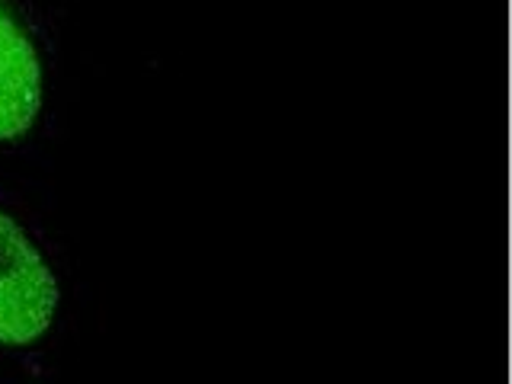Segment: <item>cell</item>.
Segmentation results:
<instances>
[{"mask_svg": "<svg viewBox=\"0 0 512 384\" xmlns=\"http://www.w3.org/2000/svg\"><path fill=\"white\" fill-rule=\"evenodd\" d=\"M61 285L45 250L0 205V346H36L55 327Z\"/></svg>", "mask_w": 512, "mask_h": 384, "instance_id": "1", "label": "cell"}, {"mask_svg": "<svg viewBox=\"0 0 512 384\" xmlns=\"http://www.w3.org/2000/svg\"><path fill=\"white\" fill-rule=\"evenodd\" d=\"M45 100V71L36 36L7 0H0V144L36 128Z\"/></svg>", "mask_w": 512, "mask_h": 384, "instance_id": "2", "label": "cell"}]
</instances>
